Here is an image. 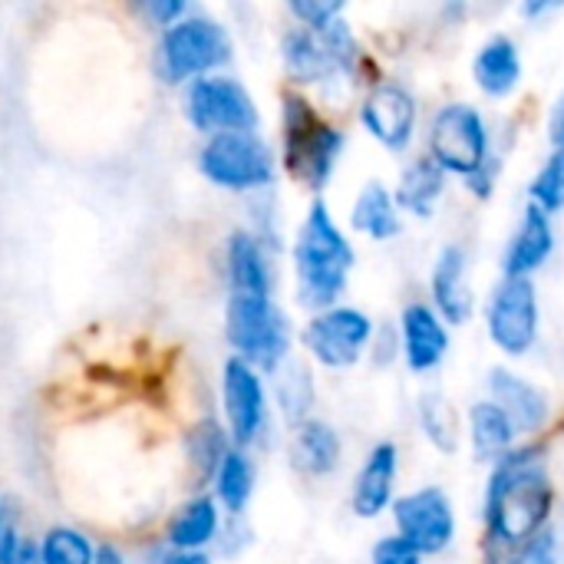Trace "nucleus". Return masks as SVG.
<instances>
[{
    "mask_svg": "<svg viewBox=\"0 0 564 564\" xmlns=\"http://www.w3.org/2000/svg\"><path fill=\"white\" fill-rule=\"evenodd\" d=\"M486 330L492 344L509 354L522 357L539 340V291L532 278H502L486 307Z\"/></svg>",
    "mask_w": 564,
    "mask_h": 564,
    "instance_id": "9d476101",
    "label": "nucleus"
},
{
    "mask_svg": "<svg viewBox=\"0 0 564 564\" xmlns=\"http://www.w3.org/2000/svg\"><path fill=\"white\" fill-rule=\"evenodd\" d=\"M555 489L539 446H522L492 466L486 486V535L506 555L539 535L552 516Z\"/></svg>",
    "mask_w": 564,
    "mask_h": 564,
    "instance_id": "f257e3e1",
    "label": "nucleus"
},
{
    "mask_svg": "<svg viewBox=\"0 0 564 564\" xmlns=\"http://www.w3.org/2000/svg\"><path fill=\"white\" fill-rule=\"evenodd\" d=\"M430 159L443 172L463 175L476 195L492 192L489 175V129L476 106L469 102H446L430 126Z\"/></svg>",
    "mask_w": 564,
    "mask_h": 564,
    "instance_id": "39448f33",
    "label": "nucleus"
},
{
    "mask_svg": "<svg viewBox=\"0 0 564 564\" xmlns=\"http://www.w3.org/2000/svg\"><path fill=\"white\" fill-rule=\"evenodd\" d=\"M393 522L397 535L406 539L420 555H436L449 549L456 535V512L443 489L423 486L403 499L393 502Z\"/></svg>",
    "mask_w": 564,
    "mask_h": 564,
    "instance_id": "f8f14e48",
    "label": "nucleus"
},
{
    "mask_svg": "<svg viewBox=\"0 0 564 564\" xmlns=\"http://www.w3.org/2000/svg\"><path fill=\"white\" fill-rule=\"evenodd\" d=\"M549 132H552V142L564 145V93L558 96L555 109H552V119H549Z\"/></svg>",
    "mask_w": 564,
    "mask_h": 564,
    "instance_id": "e433bc0d",
    "label": "nucleus"
},
{
    "mask_svg": "<svg viewBox=\"0 0 564 564\" xmlns=\"http://www.w3.org/2000/svg\"><path fill=\"white\" fill-rule=\"evenodd\" d=\"M36 562L40 564H93L96 562V545L89 542L86 532L73 525H53L43 532L36 542Z\"/></svg>",
    "mask_w": 564,
    "mask_h": 564,
    "instance_id": "c85d7f7f",
    "label": "nucleus"
},
{
    "mask_svg": "<svg viewBox=\"0 0 564 564\" xmlns=\"http://www.w3.org/2000/svg\"><path fill=\"white\" fill-rule=\"evenodd\" d=\"M433 311L449 321V324H466L473 317L476 297H473V284H469V264H466V251L459 245H446L433 264Z\"/></svg>",
    "mask_w": 564,
    "mask_h": 564,
    "instance_id": "2eb2a0df",
    "label": "nucleus"
},
{
    "mask_svg": "<svg viewBox=\"0 0 564 564\" xmlns=\"http://www.w3.org/2000/svg\"><path fill=\"white\" fill-rule=\"evenodd\" d=\"M502 564H558V539H555V532L545 525L539 535H532L529 542L512 549Z\"/></svg>",
    "mask_w": 564,
    "mask_h": 564,
    "instance_id": "473e14b6",
    "label": "nucleus"
},
{
    "mask_svg": "<svg viewBox=\"0 0 564 564\" xmlns=\"http://www.w3.org/2000/svg\"><path fill=\"white\" fill-rule=\"evenodd\" d=\"M281 139H284L281 149L284 169L311 192H321L330 182L337 159L347 145V135L334 122H327L314 109V102L301 93H284Z\"/></svg>",
    "mask_w": 564,
    "mask_h": 564,
    "instance_id": "7ed1b4c3",
    "label": "nucleus"
},
{
    "mask_svg": "<svg viewBox=\"0 0 564 564\" xmlns=\"http://www.w3.org/2000/svg\"><path fill=\"white\" fill-rule=\"evenodd\" d=\"M519 430L512 426V420L506 416L502 406H496L492 400H479L469 410V440H473V453L479 463H499L502 456L512 453Z\"/></svg>",
    "mask_w": 564,
    "mask_h": 564,
    "instance_id": "b1692460",
    "label": "nucleus"
},
{
    "mask_svg": "<svg viewBox=\"0 0 564 564\" xmlns=\"http://www.w3.org/2000/svg\"><path fill=\"white\" fill-rule=\"evenodd\" d=\"M185 119L192 129L208 135L221 132H258L261 112L254 96L235 76L208 73L185 86Z\"/></svg>",
    "mask_w": 564,
    "mask_h": 564,
    "instance_id": "6e6552de",
    "label": "nucleus"
},
{
    "mask_svg": "<svg viewBox=\"0 0 564 564\" xmlns=\"http://www.w3.org/2000/svg\"><path fill=\"white\" fill-rule=\"evenodd\" d=\"M254 492V463L245 449H231L215 473V502L231 516L245 512Z\"/></svg>",
    "mask_w": 564,
    "mask_h": 564,
    "instance_id": "cd10ccee",
    "label": "nucleus"
},
{
    "mask_svg": "<svg viewBox=\"0 0 564 564\" xmlns=\"http://www.w3.org/2000/svg\"><path fill=\"white\" fill-rule=\"evenodd\" d=\"M529 198L532 205H539L542 212H562L564 208V145H555V152L549 155V162L535 172L532 185H529Z\"/></svg>",
    "mask_w": 564,
    "mask_h": 564,
    "instance_id": "2f4dec72",
    "label": "nucleus"
},
{
    "mask_svg": "<svg viewBox=\"0 0 564 564\" xmlns=\"http://www.w3.org/2000/svg\"><path fill=\"white\" fill-rule=\"evenodd\" d=\"M281 56L297 83H327L340 76V66L321 33L307 26H291L281 40Z\"/></svg>",
    "mask_w": 564,
    "mask_h": 564,
    "instance_id": "412c9836",
    "label": "nucleus"
},
{
    "mask_svg": "<svg viewBox=\"0 0 564 564\" xmlns=\"http://www.w3.org/2000/svg\"><path fill=\"white\" fill-rule=\"evenodd\" d=\"M3 532H7V525H3V506H0V542H3Z\"/></svg>",
    "mask_w": 564,
    "mask_h": 564,
    "instance_id": "ea45409f",
    "label": "nucleus"
},
{
    "mask_svg": "<svg viewBox=\"0 0 564 564\" xmlns=\"http://www.w3.org/2000/svg\"><path fill=\"white\" fill-rule=\"evenodd\" d=\"M307 354L327 367V370H347L354 367L364 350L373 340V321L360 307L334 304L327 311H317L301 334Z\"/></svg>",
    "mask_w": 564,
    "mask_h": 564,
    "instance_id": "1a4fd4ad",
    "label": "nucleus"
},
{
    "mask_svg": "<svg viewBox=\"0 0 564 564\" xmlns=\"http://www.w3.org/2000/svg\"><path fill=\"white\" fill-rule=\"evenodd\" d=\"M350 225L373 241L397 238L400 235V208H397L393 192L380 182H367L350 208Z\"/></svg>",
    "mask_w": 564,
    "mask_h": 564,
    "instance_id": "a878e982",
    "label": "nucleus"
},
{
    "mask_svg": "<svg viewBox=\"0 0 564 564\" xmlns=\"http://www.w3.org/2000/svg\"><path fill=\"white\" fill-rule=\"evenodd\" d=\"M93 564H126V562H122V555H119L112 545H96V562Z\"/></svg>",
    "mask_w": 564,
    "mask_h": 564,
    "instance_id": "58836bf2",
    "label": "nucleus"
},
{
    "mask_svg": "<svg viewBox=\"0 0 564 564\" xmlns=\"http://www.w3.org/2000/svg\"><path fill=\"white\" fill-rule=\"evenodd\" d=\"M225 340L238 360L258 373H274L288 364L291 354V321L274 304V297L231 294L225 307Z\"/></svg>",
    "mask_w": 564,
    "mask_h": 564,
    "instance_id": "20e7f679",
    "label": "nucleus"
},
{
    "mask_svg": "<svg viewBox=\"0 0 564 564\" xmlns=\"http://www.w3.org/2000/svg\"><path fill=\"white\" fill-rule=\"evenodd\" d=\"M364 129L387 149H406L416 132V96L400 79H377L360 102Z\"/></svg>",
    "mask_w": 564,
    "mask_h": 564,
    "instance_id": "ddd939ff",
    "label": "nucleus"
},
{
    "mask_svg": "<svg viewBox=\"0 0 564 564\" xmlns=\"http://www.w3.org/2000/svg\"><path fill=\"white\" fill-rule=\"evenodd\" d=\"M400 350L410 370L426 373L433 370L449 350L446 321L430 304H406L400 314Z\"/></svg>",
    "mask_w": 564,
    "mask_h": 564,
    "instance_id": "4468645a",
    "label": "nucleus"
},
{
    "mask_svg": "<svg viewBox=\"0 0 564 564\" xmlns=\"http://www.w3.org/2000/svg\"><path fill=\"white\" fill-rule=\"evenodd\" d=\"M218 529L221 506L215 502V496H195L185 506H178V512L165 525V535L175 552H202L218 539Z\"/></svg>",
    "mask_w": 564,
    "mask_h": 564,
    "instance_id": "5701e85b",
    "label": "nucleus"
},
{
    "mask_svg": "<svg viewBox=\"0 0 564 564\" xmlns=\"http://www.w3.org/2000/svg\"><path fill=\"white\" fill-rule=\"evenodd\" d=\"M291 13L301 20V26L307 30H324L327 23H334L337 17H344V3L340 0H294Z\"/></svg>",
    "mask_w": 564,
    "mask_h": 564,
    "instance_id": "72a5a7b5",
    "label": "nucleus"
},
{
    "mask_svg": "<svg viewBox=\"0 0 564 564\" xmlns=\"http://www.w3.org/2000/svg\"><path fill=\"white\" fill-rule=\"evenodd\" d=\"M221 410L235 449H248L261 440L268 426V390L261 373L238 357H228L221 370Z\"/></svg>",
    "mask_w": 564,
    "mask_h": 564,
    "instance_id": "9b49d317",
    "label": "nucleus"
},
{
    "mask_svg": "<svg viewBox=\"0 0 564 564\" xmlns=\"http://www.w3.org/2000/svg\"><path fill=\"white\" fill-rule=\"evenodd\" d=\"M149 13H152V20L165 30V26H172L175 20L185 17V3H182V0H152V3H149Z\"/></svg>",
    "mask_w": 564,
    "mask_h": 564,
    "instance_id": "c9c22d12",
    "label": "nucleus"
},
{
    "mask_svg": "<svg viewBox=\"0 0 564 564\" xmlns=\"http://www.w3.org/2000/svg\"><path fill=\"white\" fill-rule=\"evenodd\" d=\"M231 449L228 430L218 420H198L185 433V463L198 482H215V473Z\"/></svg>",
    "mask_w": 564,
    "mask_h": 564,
    "instance_id": "bb28decb",
    "label": "nucleus"
},
{
    "mask_svg": "<svg viewBox=\"0 0 564 564\" xmlns=\"http://www.w3.org/2000/svg\"><path fill=\"white\" fill-rule=\"evenodd\" d=\"M202 175L225 192H254L274 182V152L258 132L208 135L198 149Z\"/></svg>",
    "mask_w": 564,
    "mask_h": 564,
    "instance_id": "0eeeda50",
    "label": "nucleus"
},
{
    "mask_svg": "<svg viewBox=\"0 0 564 564\" xmlns=\"http://www.w3.org/2000/svg\"><path fill=\"white\" fill-rule=\"evenodd\" d=\"M397 469H400V453L393 443H377L367 453L354 479V496H350V506L360 519H377L393 506Z\"/></svg>",
    "mask_w": 564,
    "mask_h": 564,
    "instance_id": "dca6fc26",
    "label": "nucleus"
},
{
    "mask_svg": "<svg viewBox=\"0 0 564 564\" xmlns=\"http://www.w3.org/2000/svg\"><path fill=\"white\" fill-rule=\"evenodd\" d=\"M291 261H294V278H297V301L311 307L314 314L334 307L350 281L357 254H354L350 238L330 215L327 202L321 198L311 202L297 228Z\"/></svg>",
    "mask_w": 564,
    "mask_h": 564,
    "instance_id": "f03ea898",
    "label": "nucleus"
},
{
    "mask_svg": "<svg viewBox=\"0 0 564 564\" xmlns=\"http://www.w3.org/2000/svg\"><path fill=\"white\" fill-rule=\"evenodd\" d=\"M311 397H314V383L307 367L301 364H284L281 367V380H278V403L284 410V416L291 420V426L304 423L311 413Z\"/></svg>",
    "mask_w": 564,
    "mask_h": 564,
    "instance_id": "c756f323",
    "label": "nucleus"
},
{
    "mask_svg": "<svg viewBox=\"0 0 564 564\" xmlns=\"http://www.w3.org/2000/svg\"><path fill=\"white\" fill-rule=\"evenodd\" d=\"M555 248V228H552V215L542 212L539 205H525L522 221L506 248V278H532L552 254Z\"/></svg>",
    "mask_w": 564,
    "mask_h": 564,
    "instance_id": "a211bd4d",
    "label": "nucleus"
},
{
    "mask_svg": "<svg viewBox=\"0 0 564 564\" xmlns=\"http://www.w3.org/2000/svg\"><path fill=\"white\" fill-rule=\"evenodd\" d=\"M288 459L301 476H330L340 463V436L330 423L307 416L304 423H297L291 430V446H288Z\"/></svg>",
    "mask_w": 564,
    "mask_h": 564,
    "instance_id": "6ab92c4d",
    "label": "nucleus"
},
{
    "mask_svg": "<svg viewBox=\"0 0 564 564\" xmlns=\"http://www.w3.org/2000/svg\"><path fill=\"white\" fill-rule=\"evenodd\" d=\"M225 268L231 294H261L271 297V264L261 248V238L251 231H231L225 248Z\"/></svg>",
    "mask_w": 564,
    "mask_h": 564,
    "instance_id": "aec40b11",
    "label": "nucleus"
},
{
    "mask_svg": "<svg viewBox=\"0 0 564 564\" xmlns=\"http://www.w3.org/2000/svg\"><path fill=\"white\" fill-rule=\"evenodd\" d=\"M420 423H423L426 436L436 443V449H443V453L456 449L459 423H456V413H453V406H449V400L443 393H423V400H420Z\"/></svg>",
    "mask_w": 564,
    "mask_h": 564,
    "instance_id": "7c9ffc66",
    "label": "nucleus"
},
{
    "mask_svg": "<svg viewBox=\"0 0 564 564\" xmlns=\"http://www.w3.org/2000/svg\"><path fill=\"white\" fill-rule=\"evenodd\" d=\"M162 564H212V558L205 552H172L162 558Z\"/></svg>",
    "mask_w": 564,
    "mask_h": 564,
    "instance_id": "4c0bfd02",
    "label": "nucleus"
},
{
    "mask_svg": "<svg viewBox=\"0 0 564 564\" xmlns=\"http://www.w3.org/2000/svg\"><path fill=\"white\" fill-rule=\"evenodd\" d=\"M443 188H446V172L430 155H423V159H413L400 172L393 198H397L400 212H410L416 218H430L436 202H440V195H443Z\"/></svg>",
    "mask_w": 564,
    "mask_h": 564,
    "instance_id": "393cba45",
    "label": "nucleus"
},
{
    "mask_svg": "<svg viewBox=\"0 0 564 564\" xmlns=\"http://www.w3.org/2000/svg\"><path fill=\"white\" fill-rule=\"evenodd\" d=\"M473 76H476L482 93L509 96L522 79V53H519L516 40L506 33L489 36L473 59Z\"/></svg>",
    "mask_w": 564,
    "mask_h": 564,
    "instance_id": "4be33fe9",
    "label": "nucleus"
},
{
    "mask_svg": "<svg viewBox=\"0 0 564 564\" xmlns=\"http://www.w3.org/2000/svg\"><path fill=\"white\" fill-rule=\"evenodd\" d=\"M489 393H492L489 400L506 410V416L512 420V426L519 433H535V430L545 426V420H549V397L532 380H525L522 373H516L509 367H492Z\"/></svg>",
    "mask_w": 564,
    "mask_h": 564,
    "instance_id": "f3484780",
    "label": "nucleus"
},
{
    "mask_svg": "<svg viewBox=\"0 0 564 564\" xmlns=\"http://www.w3.org/2000/svg\"><path fill=\"white\" fill-rule=\"evenodd\" d=\"M370 564H423V555L400 535H387L373 545Z\"/></svg>",
    "mask_w": 564,
    "mask_h": 564,
    "instance_id": "f704fd0d",
    "label": "nucleus"
},
{
    "mask_svg": "<svg viewBox=\"0 0 564 564\" xmlns=\"http://www.w3.org/2000/svg\"><path fill=\"white\" fill-rule=\"evenodd\" d=\"M231 59L228 30L202 13H185L172 26L162 30L155 46V66L165 83H192L198 76L215 73Z\"/></svg>",
    "mask_w": 564,
    "mask_h": 564,
    "instance_id": "423d86ee",
    "label": "nucleus"
}]
</instances>
